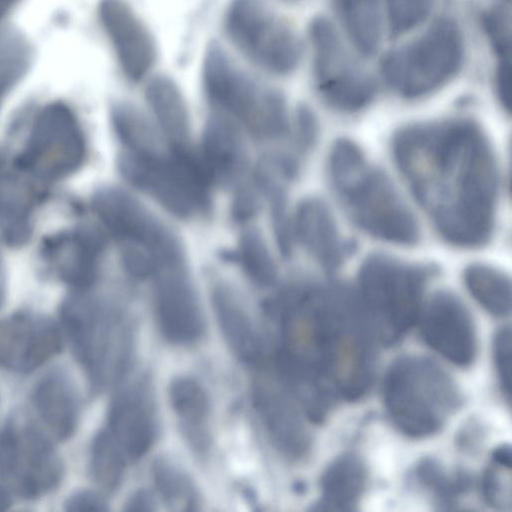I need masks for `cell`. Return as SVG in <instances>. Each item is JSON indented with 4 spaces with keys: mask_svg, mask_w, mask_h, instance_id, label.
Here are the masks:
<instances>
[{
    "mask_svg": "<svg viewBox=\"0 0 512 512\" xmlns=\"http://www.w3.org/2000/svg\"><path fill=\"white\" fill-rule=\"evenodd\" d=\"M332 188L349 218L368 235L396 245L420 236L411 209L389 177L353 141L337 140L328 155Z\"/></svg>",
    "mask_w": 512,
    "mask_h": 512,
    "instance_id": "cell-3",
    "label": "cell"
},
{
    "mask_svg": "<svg viewBox=\"0 0 512 512\" xmlns=\"http://www.w3.org/2000/svg\"><path fill=\"white\" fill-rule=\"evenodd\" d=\"M63 461L33 421L11 418L0 427V485L14 498L39 499L62 481Z\"/></svg>",
    "mask_w": 512,
    "mask_h": 512,
    "instance_id": "cell-11",
    "label": "cell"
},
{
    "mask_svg": "<svg viewBox=\"0 0 512 512\" xmlns=\"http://www.w3.org/2000/svg\"><path fill=\"white\" fill-rule=\"evenodd\" d=\"M465 286L475 301L489 314L504 318L511 312V282L500 269L474 263L465 268Z\"/></svg>",
    "mask_w": 512,
    "mask_h": 512,
    "instance_id": "cell-29",
    "label": "cell"
},
{
    "mask_svg": "<svg viewBox=\"0 0 512 512\" xmlns=\"http://www.w3.org/2000/svg\"><path fill=\"white\" fill-rule=\"evenodd\" d=\"M59 325L95 390L127 376L133 329L121 310L104 301L74 297L63 304Z\"/></svg>",
    "mask_w": 512,
    "mask_h": 512,
    "instance_id": "cell-4",
    "label": "cell"
},
{
    "mask_svg": "<svg viewBox=\"0 0 512 512\" xmlns=\"http://www.w3.org/2000/svg\"><path fill=\"white\" fill-rule=\"evenodd\" d=\"M223 28L233 48L263 72L285 76L300 64L299 35L267 0H230Z\"/></svg>",
    "mask_w": 512,
    "mask_h": 512,
    "instance_id": "cell-10",
    "label": "cell"
},
{
    "mask_svg": "<svg viewBox=\"0 0 512 512\" xmlns=\"http://www.w3.org/2000/svg\"><path fill=\"white\" fill-rule=\"evenodd\" d=\"M32 403L49 435L59 441L75 433L80 418V398L71 376L63 369H53L36 383Z\"/></svg>",
    "mask_w": 512,
    "mask_h": 512,
    "instance_id": "cell-22",
    "label": "cell"
},
{
    "mask_svg": "<svg viewBox=\"0 0 512 512\" xmlns=\"http://www.w3.org/2000/svg\"><path fill=\"white\" fill-rule=\"evenodd\" d=\"M279 337L274 371L313 422L339 399L369 390L375 338L355 291L338 283L292 285L266 304Z\"/></svg>",
    "mask_w": 512,
    "mask_h": 512,
    "instance_id": "cell-1",
    "label": "cell"
},
{
    "mask_svg": "<svg viewBox=\"0 0 512 512\" xmlns=\"http://www.w3.org/2000/svg\"><path fill=\"white\" fill-rule=\"evenodd\" d=\"M464 56L461 28L454 19L442 17L415 40L389 51L380 71L395 93L417 99L449 83L461 70Z\"/></svg>",
    "mask_w": 512,
    "mask_h": 512,
    "instance_id": "cell-9",
    "label": "cell"
},
{
    "mask_svg": "<svg viewBox=\"0 0 512 512\" xmlns=\"http://www.w3.org/2000/svg\"><path fill=\"white\" fill-rule=\"evenodd\" d=\"M493 361L500 389L510 402L511 395V329L509 326L497 330L492 345Z\"/></svg>",
    "mask_w": 512,
    "mask_h": 512,
    "instance_id": "cell-38",
    "label": "cell"
},
{
    "mask_svg": "<svg viewBox=\"0 0 512 512\" xmlns=\"http://www.w3.org/2000/svg\"><path fill=\"white\" fill-rule=\"evenodd\" d=\"M128 460L108 434L101 429L90 448V471L95 482L107 491L121 483Z\"/></svg>",
    "mask_w": 512,
    "mask_h": 512,
    "instance_id": "cell-33",
    "label": "cell"
},
{
    "mask_svg": "<svg viewBox=\"0 0 512 512\" xmlns=\"http://www.w3.org/2000/svg\"><path fill=\"white\" fill-rule=\"evenodd\" d=\"M201 80L213 112L242 124L259 138H278L287 131L289 118L284 96L262 86L216 41L205 49Z\"/></svg>",
    "mask_w": 512,
    "mask_h": 512,
    "instance_id": "cell-7",
    "label": "cell"
},
{
    "mask_svg": "<svg viewBox=\"0 0 512 512\" xmlns=\"http://www.w3.org/2000/svg\"><path fill=\"white\" fill-rule=\"evenodd\" d=\"M428 277L426 268L387 255L362 263L355 292L376 341L393 346L418 322Z\"/></svg>",
    "mask_w": 512,
    "mask_h": 512,
    "instance_id": "cell-6",
    "label": "cell"
},
{
    "mask_svg": "<svg viewBox=\"0 0 512 512\" xmlns=\"http://www.w3.org/2000/svg\"><path fill=\"white\" fill-rule=\"evenodd\" d=\"M98 17L123 76L132 83L143 81L158 58L147 24L127 0H101Z\"/></svg>",
    "mask_w": 512,
    "mask_h": 512,
    "instance_id": "cell-15",
    "label": "cell"
},
{
    "mask_svg": "<svg viewBox=\"0 0 512 512\" xmlns=\"http://www.w3.org/2000/svg\"><path fill=\"white\" fill-rule=\"evenodd\" d=\"M156 489L173 511H194L199 505L197 490L188 475L166 458H158L152 466Z\"/></svg>",
    "mask_w": 512,
    "mask_h": 512,
    "instance_id": "cell-31",
    "label": "cell"
},
{
    "mask_svg": "<svg viewBox=\"0 0 512 512\" xmlns=\"http://www.w3.org/2000/svg\"><path fill=\"white\" fill-rule=\"evenodd\" d=\"M366 479V467L358 455L344 453L336 457L321 476V497L313 510H354L364 491Z\"/></svg>",
    "mask_w": 512,
    "mask_h": 512,
    "instance_id": "cell-27",
    "label": "cell"
},
{
    "mask_svg": "<svg viewBox=\"0 0 512 512\" xmlns=\"http://www.w3.org/2000/svg\"><path fill=\"white\" fill-rule=\"evenodd\" d=\"M415 477L423 487L432 490L439 501L447 506L470 486L467 474L457 472L449 477L441 465L431 458H425L417 464Z\"/></svg>",
    "mask_w": 512,
    "mask_h": 512,
    "instance_id": "cell-35",
    "label": "cell"
},
{
    "mask_svg": "<svg viewBox=\"0 0 512 512\" xmlns=\"http://www.w3.org/2000/svg\"><path fill=\"white\" fill-rule=\"evenodd\" d=\"M67 511H107V502L94 491L82 490L70 495L64 502Z\"/></svg>",
    "mask_w": 512,
    "mask_h": 512,
    "instance_id": "cell-40",
    "label": "cell"
},
{
    "mask_svg": "<svg viewBox=\"0 0 512 512\" xmlns=\"http://www.w3.org/2000/svg\"><path fill=\"white\" fill-rule=\"evenodd\" d=\"M155 280V312L163 336L175 344L197 341L204 331V317L185 265L167 269Z\"/></svg>",
    "mask_w": 512,
    "mask_h": 512,
    "instance_id": "cell-19",
    "label": "cell"
},
{
    "mask_svg": "<svg viewBox=\"0 0 512 512\" xmlns=\"http://www.w3.org/2000/svg\"><path fill=\"white\" fill-rule=\"evenodd\" d=\"M120 168L130 184L178 218L191 219L210 210L213 180L190 147L170 146L149 154L126 152Z\"/></svg>",
    "mask_w": 512,
    "mask_h": 512,
    "instance_id": "cell-8",
    "label": "cell"
},
{
    "mask_svg": "<svg viewBox=\"0 0 512 512\" xmlns=\"http://www.w3.org/2000/svg\"><path fill=\"white\" fill-rule=\"evenodd\" d=\"M211 303L230 351L244 364L261 365L265 359L263 338L235 291L224 282H216L211 288Z\"/></svg>",
    "mask_w": 512,
    "mask_h": 512,
    "instance_id": "cell-23",
    "label": "cell"
},
{
    "mask_svg": "<svg viewBox=\"0 0 512 512\" xmlns=\"http://www.w3.org/2000/svg\"><path fill=\"white\" fill-rule=\"evenodd\" d=\"M418 322L423 340L435 352L460 367L473 363L477 353L475 326L457 295L436 292L423 305Z\"/></svg>",
    "mask_w": 512,
    "mask_h": 512,
    "instance_id": "cell-16",
    "label": "cell"
},
{
    "mask_svg": "<svg viewBox=\"0 0 512 512\" xmlns=\"http://www.w3.org/2000/svg\"><path fill=\"white\" fill-rule=\"evenodd\" d=\"M95 209L121 245L142 248L166 266L184 265V251L177 235L130 194L108 189L99 193Z\"/></svg>",
    "mask_w": 512,
    "mask_h": 512,
    "instance_id": "cell-13",
    "label": "cell"
},
{
    "mask_svg": "<svg viewBox=\"0 0 512 512\" xmlns=\"http://www.w3.org/2000/svg\"><path fill=\"white\" fill-rule=\"evenodd\" d=\"M238 128L232 119L216 112L205 124L199 156L213 182L233 179L245 165V146Z\"/></svg>",
    "mask_w": 512,
    "mask_h": 512,
    "instance_id": "cell-24",
    "label": "cell"
},
{
    "mask_svg": "<svg viewBox=\"0 0 512 512\" xmlns=\"http://www.w3.org/2000/svg\"><path fill=\"white\" fill-rule=\"evenodd\" d=\"M274 376L255 380L253 405L279 453L290 460H299L307 454L311 442L304 422L306 416L275 372Z\"/></svg>",
    "mask_w": 512,
    "mask_h": 512,
    "instance_id": "cell-18",
    "label": "cell"
},
{
    "mask_svg": "<svg viewBox=\"0 0 512 512\" xmlns=\"http://www.w3.org/2000/svg\"><path fill=\"white\" fill-rule=\"evenodd\" d=\"M308 35L315 86L322 100L345 113L368 106L376 94L375 81L350 55L333 24L315 17Z\"/></svg>",
    "mask_w": 512,
    "mask_h": 512,
    "instance_id": "cell-12",
    "label": "cell"
},
{
    "mask_svg": "<svg viewBox=\"0 0 512 512\" xmlns=\"http://www.w3.org/2000/svg\"><path fill=\"white\" fill-rule=\"evenodd\" d=\"M481 493L487 504L498 510L511 507V447L494 449L491 461L481 477Z\"/></svg>",
    "mask_w": 512,
    "mask_h": 512,
    "instance_id": "cell-34",
    "label": "cell"
},
{
    "mask_svg": "<svg viewBox=\"0 0 512 512\" xmlns=\"http://www.w3.org/2000/svg\"><path fill=\"white\" fill-rule=\"evenodd\" d=\"M482 27L498 59L511 58L512 19L505 5H494L481 16Z\"/></svg>",
    "mask_w": 512,
    "mask_h": 512,
    "instance_id": "cell-37",
    "label": "cell"
},
{
    "mask_svg": "<svg viewBox=\"0 0 512 512\" xmlns=\"http://www.w3.org/2000/svg\"><path fill=\"white\" fill-rule=\"evenodd\" d=\"M235 257L246 276L254 283L270 286L275 282L277 269L274 259L257 230H247L241 235Z\"/></svg>",
    "mask_w": 512,
    "mask_h": 512,
    "instance_id": "cell-32",
    "label": "cell"
},
{
    "mask_svg": "<svg viewBox=\"0 0 512 512\" xmlns=\"http://www.w3.org/2000/svg\"><path fill=\"white\" fill-rule=\"evenodd\" d=\"M291 236L327 271L337 269L350 252L328 206L318 198L302 200L293 215Z\"/></svg>",
    "mask_w": 512,
    "mask_h": 512,
    "instance_id": "cell-21",
    "label": "cell"
},
{
    "mask_svg": "<svg viewBox=\"0 0 512 512\" xmlns=\"http://www.w3.org/2000/svg\"><path fill=\"white\" fill-rule=\"evenodd\" d=\"M22 164L48 174H62L56 157L65 172L76 168L84 157L85 146L78 123L69 109L54 104L39 117L36 131Z\"/></svg>",
    "mask_w": 512,
    "mask_h": 512,
    "instance_id": "cell-20",
    "label": "cell"
},
{
    "mask_svg": "<svg viewBox=\"0 0 512 512\" xmlns=\"http://www.w3.org/2000/svg\"><path fill=\"white\" fill-rule=\"evenodd\" d=\"M114 130L128 153L149 154L167 150L157 127L133 104L120 102L111 111Z\"/></svg>",
    "mask_w": 512,
    "mask_h": 512,
    "instance_id": "cell-30",
    "label": "cell"
},
{
    "mask_svg": "<svg viewBox=\"0 0 512 512\" xmlns=\"http://www.w3.org/2000/svg\"><path fill=\"white\" fill-rule=\"evenodd\" d=\"M16 2L17 0H0V20L9 12Z\"/></svg>",
    "mask_w": 512,
    "mask_h": 512,
    "instance_id": "cell-44",
    "label": "cell"
},
{
    "mask_svg": "<svg viewBox=\"0 0 512 512\" xmlns=\"http://www.w3.org/2000/svg\"><path fill=\"white\" fill-rule=\"evenodd\" d=\"M346 35L364 57L378 49L382 33L380 0H336Z\"/></svg>",
    "mask_w": 512,
    "mask_h": 512,
    "instance_id": "cell-28",
    "label": "cell"
},
{
    "mask_svg": "<svg viewBox=\"0 0 512 512\" xmlns=\"http://www.w3.org/2000/svg\"><path fill=\"white\" fill-rule=\"evenodd\" d=\"M259 208L258 200L253 191L244 187L235 196L232 206V215L238 222H246L253 218Z\"/></svg>",
    "mask_w": 512,
    "mask_h": 512,
    "instance_id": "cell-42",
    "label": "cell"
},
{
    "mask_svg": "<svg viewBox=\"0 0 512 512\" xmlns=\"http://www.w3.org/2000/svg\"><path fill=\"white\" fill-rule=\"evenodd\" d=\"M494 88L501 106L510 111L511 106V58L497 60L494 71Z\"/></svg>",
    "mask_w": 512,
    "mask_h": 512,
    "instance_id": "cell-39",
    "label": "cell"
},
{
    "mask_svg": "<svg viewBox=\"0 0 512 512\" xmlns=\"http://www.w3.org/2000/svg\"><path fill=\"white\" fill-rule=\"evenodd\" d=\"M1 297H2V292H1V287H0V301H1Z\"/></svg>",
    "mask_w": 512,
    "mask_h": 512,
    "instance_id": "cell-45",
    "label": "cell"
},
{
    "mask_svg": "<svg viewBox=\"0 0 512 512\" xmlns=\"http://www.w3.org/2000/svg\"><path fill=\"white\" fill-rule=\"evenodd\" d=\"M295 134L298 144L308 148L315 139L316 122L312 112L307 107H300L295 114Z\"/></svg>",
    "mask_w": 512,
    "mask_h": 512,
    "instance_id": "cell-41",
    "label": "cell"
},
{
    "mask_svg": "<svg viewBox=\"0 0 512 512\" xmlns=\"http://www.w3.org/2000/svg\"><path fill=\"white\" fill-rule=\"evenodd\" d=\"M169 399L188 445L197 455H206L211 446L207 391L191 377H178L169 386Z\"/></svg>",
    "mask_w": 512,
    "mask_h": 512,
    "instance_id": "cell-25",
    "label": "cell"
},
{
    "mask_svg": "<svg viewBox=\"0 0 512 512\" xmlns=\"http://www.w3.org/2000/svg\"><path fill=\"white\" fill-rule=\"evenodd\" d=\"M60 325L32 312L0 319V367L13 373L32 372L57 356L64 344Z\"/></svg>",
    "mask_w": 512,
    "mask_h": 512,
    "instance_id": "cell-17",
    "label": "cell"
},
{
    "mask_svg": "<svg viewBox=\"0 0 512 512\" xmlns=\"http://www.w3.org/2000/svg\"><path fill=\"white\" fill-rule=\"evenodd\" d=\"M386 412L396 428L411 438L436 433L462 403L450 375L436 362L403 355L388 368L383 383Z\"/></svg>",
    "mask_w": 512,
    "mask_h": 512,
    "instance_id": "cell-5",
    "label": "cell"
},
{
    "mask_svg": "<svg viewBox=\"0 0 512 512\" xmlns=\"http://www.w3.org/2000/svg\"><path fill=\"white\" fill-rule=\"evenodd\" d=\"M145 99L167 143L173 147H189L190 114L178 84L167 75L153 76L146 84Z\"/></svg>",
    "mask_w": 512,
    "mask_h": 512,
    "instance_id": "cell-26",
    "label": "cell"
},
{
    "mask_svg": "<svg viewBox=\"0 0 512 512\" xmlns=\"http://www.w3.org/2000/svg\"><path fill=\"white\" fill-rule=\"evenodd\" d=\"M393 154L414 197L448 243L474 248L494 229L498 170L490 143L470 119L409 125Z\"/></svg>",
    "mask_w": 512,
    "mask_h": 512,
    "instance_id": "cell-2",
    "label": "cell"
},
{
    "mask_svg": "<svg viewBox=\"0 0 512 512\" xmlns=\"http://www.w3.org/2000/svg\"><path fill=\"white\" fill-rule=\"evenodd\" d=\"M436 0H385L390 34L403 35L421 25L430 15Z\"/></svg>",
    "mask_w": 512,
    "mask_h": 512,
    "instance_id": "cell-36",
    "label": "cell"
},
{
    "mask_svg": "<svg viewBox=\"0 0 512 512\" xmlns=\"http://www.w3.org/2000/svg\"><path fill=\"white\" fill-rule=\"evenodd\" d=\"M127 511L148 512L155 510V501L152 495L146 490L135 492L126 503Z\"/></svg>",
    "mask_w": 512,
    "mask_h": 512,
    "instance_id": "cell-43",
    "label": "cell"
},
{
    "mask_svg": "<svg viewBox=\"0 0 512 512\" xmlns=\"http://www.w3.org/2000/svg\"><path fill=\"white\" fill-rule=\"evenodd\" d=\"M102 429L128 462L149 451L157 437L158 421L151 383L145 375L128 380L117 391Z\"/></svg>",
    "mask_w": 512,
    "mask_h": 512,
    "instance_id": "cell-14",
    "label": "cell"
}]
</instances>
